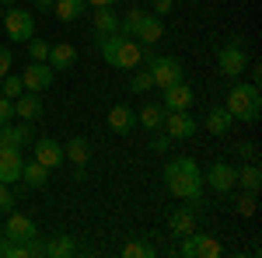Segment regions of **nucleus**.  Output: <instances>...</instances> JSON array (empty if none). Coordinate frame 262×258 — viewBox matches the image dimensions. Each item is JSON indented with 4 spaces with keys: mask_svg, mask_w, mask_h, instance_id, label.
I'll list each match as a JSON object with an SVG mask.
<instances>
[{
    "mask_svg": "<svg viewBox=\"0 0 262 258\" xmlns=\"http://www.w3.org/2000/svg\"><path fill=\"white\" fill-rule=\"evenodd\" d=\"M56 0H35V11H53Z\"/></svg>",
    "mask_w": 262,
    "mask_h": 258,
    "instance_id": "37998d69",
    "label": "nucleus"
},
{
    "mask_svg": "<svg viewBox=\"0 0 262 258\" xmlns=\"http://www.w3.org/2000/svg\"><path fill=\"white\" fill-rule=\"evenodd\" d=\"M14 209V192L11 185H0V213H11Z\"/></svg>",
    "mask_w": 262,
    "mask_h": 258,
    "instance_id": "f704fd0d",
    "label": "nucleus"
},
{
    "mask_svg": "<svg viewBox=\"0 0 262 258\" xmlns=\"http://www.w3.org/2000/svg\"><path fill=\"white\" fill-rule=\"evenodd\" d=\"M168 227H171V234H175V238H185V234H192V230H196V209H189V206H179V209L168 217Z\"/></svg>",
    "mask_w": 262,
    "mask_h": 258,
    "instance_id": "aec40b11",
    "label": "nucleus"
},
{
    "mask_svg": "<svg viewBox=\"0 0 262 258\" xmlns=\"http://www.w3.org/2000/svg\"><path fill=\"white\" fill-rule=\"evenodd\" d=\"M35 143V133H32V122H0V147H28Z\"/></svg>",
    "mask_w": 262,
    "mask_h": 258,
    "instance_id": "f8f14e48",
    "label": "nucleus"
},
{
    "mask_svg": "<svg viewBox=\"0 0 262 258\" xmlns=\"http://www.w3.org/2000/svg\"><path fill=\"white\" fill-rule=\"evenodd\" d=\"M150 87H154L150 74H147V70H133V77H129V91H133V95H147Z\"/></svg>",
    "mask_w": 262,
    "mask_h": 258,
    "instance_id": "7c9ffc66",
    "label": "nucleus"
},
{
    "mask_svg": "<svg viewBox=\"0 0 262 258\" xmlns=\"http://www.w3.org/2000/svg\"><path fill=\"white\" fill-rule=\"evenodd\" d=\"M49 66L53 70H74V63H77V49L70 45V42H56V45H49Z\"/></svg>",
    "mask_w": 262,
    "mask_h": 258,
    "instance_id": "6ab92c4d",
    "label": "nucleus"
},
{
    "mask_svg": "<svg viewBox=\"0 0 262 258\" xmlns=\"http://www.w3.org/2000/svg\"><path fill=\"white\" fill-rule=\"evenodd\" d=\"M161 105L164 112H189V105L196 101V95H192V87L185 84V80H179V84H168V87H161Z\"/></svg>",
    "mask_w": 262,
    "mask_h": 258,
    "instance_id": "9b49d317",
    "label": "nucleus"
},
{
    "mask_svg": "<svg viewBox=\"0 0 262 258\" xmlns=\"http://www.w3.org/2000/svg\"><path fill=\"white\" fill-rule=\"evenodd\" d=\"M11 119H14V101L0 95V122H11Z\"/></svg>",
    "mask_w": 262,
    "mask_h": 258,
    "instance_id": "4c0bfd02",
    "label": "nucleus"
},
{
    "mask_svg": "<svg viewBox=\"0 0 262 258\" xmlns=\"http://www.w3.org/2000/svg\"><path fill=\"white\" fill-rule=\"evenodd\" d=\"M28 56H32V60H46V56H49V42L46 39H28Z\"/></svg>",
    "mask_w": 262,
    "mask_h": 258,
    "instance_id": "72a5a7b5",
    "label": "nucleus"
},
{
    "mask_svg": "<svg viewBox=\"0 0 262 258\" xmlns=\"http://www.w3.org/2000/svg\"><path fill=\"white\" fill-rule=\"evenodd\" d=\"M133 126H137V112H133L129 105H112V108H108V129H112V133L126 136Z\"/></svg>",
    "mask_w": 262,
    "mask_h": 258,
    "instance_id": "a211bd4d",
    "label": "nucleus"
},
{
    "mask_svg": "<svg viewBox=\"0 0 262 258\" xmlns=\"http://www.w3.org/2000/svg\"><path fill=\"white\" fill-rule=\"evenodd\" d=\"M164 122V105H143L140 112H137V126H143V129H150V133H158Z\"/></svg>",
    "mask_w": 262,
    "mask_h": 258,
    "instance_id": "5701e85b",
    "label": "nucleus"
},
{
    "mask_svg": "<svg viewBox=\"0 0 262 258\" xmlns=\"http://www.w3.org/2000/svg\"><path fill=\"white\" fill-rule=\"evenodd\" d=\"M4 32H7V39L14 42H28L35 35V18L28 14V11H21V7H11V11H4Z\"/></svg>",
    "mask_w": 262,
    "mask_h": 258,
    "instance_id": "0eeeda50",
    "label": "nucleus"
},
{
    "mask_svg": "<svg viewBox=\"0 0 262 258\" xmlns=\"http://www.w3.org/2000/svg\"><path fill=\"white\" fill-rule=\"evenodd\" d=\"M35 160H39L42 168H60L63 160V143H56V139H49V136H42V139H35Z\"/></svg>",
    "mask_w": 262,
    "mask_h": 258,
    "instance_id": "2eb2a0df",
    "label": "nucleus"
},
{
    "mask_svg": "<svg viewBox=\"0 0 262 258\" xmlns=\"http://www.w3.org/2000/svg\"><path fill=\"white\" fill-rule=\"evenodd\" d=\"M21 168L25 160L18 147H0V185H14L21 178Z\"/></svg>",
    "mask_w": 262,
    "mask_h": 258,
    "instance_id": "4468645a",
    "label": "nucleus"
},
{
    "mask_svg": "<svg viewBox=\"0 0 262 258\" xmlns=\"http://www.w3.org/2000/svg\"><path fill=\"white\" fill-rule=\"evenodd\" d=\"M77 251V241L70 238V234H56L53 241H46V255L49 258H67Z\"/></svg>",
    "mask_w": 262,
    "mask_h": 258,
    "instance_id": "a878e982",
    "label": "nucleus"
},
{
    "mask_svg": "<svg viewBox=\"0 0 262 258\" xmlns=\"http://www.w3.org/2000/svg\"><path fill=\"white\" fill-rule=\"evenodd\" d=\"M217 66H221V74H224V77H242V74H245V66H248V56H245L242 39L227 42L221 53H217Z\"/></svg>",
    "mask_w": 262,
    "mask_h": 258,
    "instance_id": "6e6552de",
    "label": "nucleus"
},
{
    "mask_svg": "<svg viewBox=\"0 0 262 258\" xmlns=\"http://www.w3.org/2000/svg\"><path fill=\"white\" fill-rule=\"evenodd\" d=\"M147 74L154 80V87H168V84L185 80V66H182L175 56H154V60L147 63Z\"/></svg>",
    "mask_w": 262,
    "mask_h": 258,
    "instance_id": "20e7f679",
    "label": "nucleus"
},
{
    "mask_svg": "<svg viewBox=\"0 0 262 258\" xmlns=\"http://www.w3.org/2000/svg\"><path fill=\"white\" fill-rule=\"evenodd\" d=\"M234 185H242L245 192H259V185H262L259 164H255V160H252V164H245L242 171H238V178H234Z\"/></svg>",
    "mask_w": 262,
    "mask_h": 258,
    "instance_id": "cd10ccee",
    "label": "nucleus"
},
{
    "mask_svg": "<svg viewBox=\"0 0 262 258\" xmlns=\"http://www.w3.org/2000/svg\"><path fill=\"white\" fill-rule=\"evenodd\" d=\"M0 95L4 98H18V95H25V84H21V77L18 74H7V77H0Z\"/></svg>",
    "mask_w": 262,
    "mask_h": 258,
    "instance_id": "c756f323",
    "label": "nucleus"
},
{
    "mask_svg": "<svg viewBox=\"0 0 262 258\" xmlns=\"http://www.w3.org/2000/svg\"><path fill=\"white\" fill-rule=\"evenodd\" d=\"M98 49H101V60L108 66H119V70H137L143 63V45L129 35H101L98 39Z\"/></svg>",
    "mask_w": 262,
    "mask_h": 258,
    "instance_id": "f03ea898",
    "label": "nucleus"
},
{
    "mask_svg": "<svg viewBox=\"0 0 262 258\" xmlns=\"http://www.w3.org/2000/svg\"><path fill=\"white\" fill-rule=\"evenodd\" d=\"M84 4H88V7H112L116 0H84Z\"/></svg>",
    "mask_w": 262,
    "mask_h": 258,
    "instance_id": "79ce46f5",
    "label": "nucleus"
},
{
    "mask_svg": "<svg viewBox=\"0 0 262 258\" xmlns=\"http://www.w3.org/2000/svg\"><path fill=\"white\" fill-rule=\"evenodd\" d=\"M91 11H95L91 21H95V32L98 35H116L119 32V14L112 7H91Z\"/></svg>",
    "mask_w": 262,
    "mask_h": 258,
    "instance_id": "412c9836",
    "label": "nucleus"
},
{
    "mask_svg": "<svg viewBox=\"0 0 262 258\" xmlns=\"http://www.w3.org/2000/svg\"><path fill=\"white\" fill-rule=\"evenodd\" d=\"M53 11H56V18H60V21H77V18H84L88 4H84V0H56Z\"/></svg>",
    "mask_w": 262,
    "mask_h": 258,
    "instance_id": "bb28decb",
    "label": "nucleus"
},
{
    "mask_svg": "<svg viewBox=\"0 0 262 258\" xmlns=\"http://www.w3.org/2000/svg\"><path fill=\"white\" fill-rule=\"evenodd\" d=\"M53 77H56V70L46 60H32L21 70V84H25V91H32V95H46V91L53 87Z\"/></svg>",
    "mask_w": 262,
    "mask_h": 258,
    "instance_id": "39448f33",
    "label": "nucleus"
},
{
    "mask_svg": "<svg viewBox=\"0 0 262 258\" xmlns=\"http://www.w3.org/2000/svg\"><path fill=\"white\" fill-rule=\"evenodd\" d=\"M35 234H39V227H35V220H32V217H25V213H11V217H7V227H4V238H7V241L28 244Z\"/></svg>",
    "mask_w": 262,
    "mask_h": 258,
    "instance_id": "ddd939ff",
    "label": "nucleus"
},
{
    "mask_svg": "<svg viewBox=\"0 0 262 258\" xmlns=\"http://www.w3.org/2000/svg\"><path fill=\"white\" fill-rule=\"evenodd\" d=\"M133 39L140 42V45H158V42L164 39V21L158 18V14H150L147 11V18L140 21V28H137V35Z\"/></svg>",
    "mask_w": 262,
    "mask_h": 258,
    "instance_id": "dca6fc26",
    "label": "nucleus"
},
{
    "mask_svg": "<svg viewBox=\"0 0 262 258\" xmlns=\"http://www.w3.org/2000/svg\"><path fill=\"white\" fill-rule=\"evenodd\" d=\"M0 4H4V7H18V0H0Z\"/></svg>",
    "mask_w": 262,
    "mask_h": 258,
    "instance_id": "c03bdc74",
    "label": "nucleus"
},
{
    "mask_svg": "<svg viewBox=\"0 0 262 258\" xmlns=\"http://www.w3.org/2000/svg\"><path fill=\"white\" fill-rule=\"evenodd\" d=\"M224 248H221V241L217 238H210V234H185L182 238V244H179V255H185V258H217Z\"/></svg>",
    "mask_w": 262,
    "mask_h": 258,
    "instance_id": "423d86ee",
    "label": "nucleus"
},
{
    "mask_svg": "<svg viewBox=\"0 0 262 258\" xmlns=\"http://www.w3.org/2000/svg\"><path fill=\"white\" fill-rule=\"evenodd\" d=\"M122 255H126V258H154L158 251H154L147 241H129V244L122 248Z\"/></svg>",
    "mask_w": 262,
    "mask_h": 258,
    "instance_id": "2f4dec72",
    "label": "nucleus"
},
{
    "mask_svg": "<svg viewBox=\"0 0 262 258\" xmlns=\"http://www.w3.org/2000/svg\"><path fill=\"white\" fill-rule=\"evenodd\" d=\"M234 150H238V157H248V160H255V157H259V147H255L252 139H245V143H238Z\"/></svg>",
    "mask_w": 262,
    "mask_h": 258,
    "instance_id": "c9c22d12",
    "label": "nucleus"
},
{
    "mask_svg": "<svg viewBox=\"0 0 262 258\" xmlns=\"http://www.w3.org/2000/svg\"><path fill=\"white\" fill-rule=\"evenodd\" d=\"M234 122H255L262 112V95L255 84H231V91H227V105H224Z\"/></svg>",
    "mask_w": 262,
    "mask_h": 258,
    "instance_id": "7ed1b4c3",
    "label": "nucleus"
},
{
    "mask_svg": "<svg viewBox=\"0 0 262 258\" xmlns=\"http://www.w3.org/2000/svg\"><path fill=\"white\" fill-rule=\"evenodd\" d=\"M150 150H158V154L171 150V136H168V133H158V136L150 139Z\"/></svg>",
    "mask_w": 262,
    "mask_h": 258,
    "instance_id": "e433bc0d",
    "label": "nucleus"
},
{
    "mask_svg": "<svg viewBox=\"0 0 262 258\" xmlns=\"http://www.w3.org/2000/svg\"><path fill=\"white\" fill-rule=\"evenodd\" d=\"M63 157H70L77 168H84V164L91 160V143H88L84 136H74L67 147H63Z\"/></svg>",
    "mask_w": 262,
    "mask_h": 258,
    "instance_id": "393cba45",
    "label": "nucleus"
},
{
    "mask_svg": "<svg viewBox=\"0 0 262 258\" xmlns=\"http://www.w3.org/2000/svg\"><path fill=\"white\" fill-rule=\"evenodd\" d=\"M14 119H25V122H39L42 119V95H18L14 98Z\"/></svg>",
    "mask_w": 262,
    "mask_h": 258,
    "instance_id": "f3484780",
    "label": "nucleus"
},
{
    "mask_svg": "<svg viewBox=\"0 0 262 258\" xmlns=\"http://www.w3.org/2000/svg\"><path fill=\"white\" fill-rule=\"evenodd\" d=\"M161 129H164L171 139H192L196 133H200V122L192 119L189 112H164Z\"/></svg>",
    "mask_w": 262,
    "mask_h": 258,
    "instance_id": "9d476101",
    "label": "nucleus"
},
{
    "mask_svg": "<svg viewBox=\"0 0 262 258\" xmlns=\"http://www.w3.org/2000/svg\"><path fill=\"white\" fill-rule=\"evenodd\" d=\"M234 178H238V168H234V164H227V160H213V164L206 168V175H203V185H210L213 192L227 196V192L234 189Z\"/></svg>",
    "mask_w": 262,
    "mask_h": 258,
    "instance_id": "1a4fd4ad",
    "label": "nucleus"
},
{
    "mask_svg": "<svg viewBox=\"0 0 262 258\" xmlns=\"http://www.w3.org/2000/svg\"><path fill=\"white\" fill-rule=\"evenodd\" d=\"M21 178L28 189H46L49 185V168H42L39 160H28L25 168H21Z\"/></svg>",
    "mask_w": 262,
    "mask_h": 258,
    "instance_id": "b1692460",
    "label": "nucleus"
},
{
    "mask_svg": "<svg viewBox=\"0 0 262 258\" xmlns=\"http://www.w3.org/2000/svg\"><path fill=\"white\" fill-rule=\"evenodd\" d=\"M7 74H11V49L0 45V77H7Z\"/></svg>",
    "mask_w": 262,
    "mask_h": 258,
    "instance_id": "58836bf2",
    "label": "nucleus"
},
{
    "mask_svg": "<svg viewBox=\"0 0 262 258\" xmlns=\"http://www.w3.org/2000/svg\"><path fill=\"white\" fill-rule=\"evenodd\" d=\"M203 126H206L213 136H224V133L234 126V115H231L227 108H210V112H206V119H203Z\"/></svg>",
    "mask_w": 262,
    "mask_h": 258,
    "instance_id": "4be33fe9",
    "label": "nucleus"
},
{
    "mask_svg": "<svg viewBox=\"0 0 262 258\" xmlns=\"http://www.w3.org/2000/svg\"><path fill=\"white\" fill-rule=\"evenodd\" d=\"M234 213L238 217H255V192H245L234 199Z\"/></svg>",
    "mask_w": 262,
    "mask_h": 258,
    "instance_id": "473e14b6",
    "label": "nucleus"
},
{
    "mask_svg": "<svg viewBox=\"0 0 262 258\" xmlns=\"http://www.w3.org/2000/svg\"><path fill=\"white\" fill-rule=\"evenodd\" d=\"M245 70H248V77H252L248 84H255V87H259V80H262V70H259V66H245Z\"/></svg>",
    "mask_w": 262,
    "mask_h": 258,
    "instance_id": "a19ab883",
    "label": "nucleus"
},
{
    "mask_svg": "<svg viewBox=\"0 0 262 258\" xmlns=\"http://www.w3.org/2000/svg\"><path fill=\"white\" fill-rule=\"evenodd\" d=\"M154 11H158V18H164L171 11V0H154Z\"/></svg>",
    "mask_w": 262,
    "mask_h": 258,
    "instance_id": "ea45409f",
    "label": "nucleus"
},
{
    "mask_svg": "<svg viewBox=\"0 0 262 258\" xmlns=\"http://www.w3.org/2000/svg\"><path fill=\"white\" fill-rule=\"evenodd\" d=\"M143 18H147V11H143V7H129V14H126V18H119V35H129V39H133Z\"/></svg>",
    "mask_w": 262,
    "mask_h": 258,
    "instance_id": "c85d7f7f",
    "label": "nucleus"
},
{
    "mask_svg": "<svg viewBox=\"0 0 262 258\" xmlns=\"http://www.w3.org/2000/svg\"><path fill=\"white\" fill-rule=\"evenodd\" d=\"M164 189L182 202H196L203 206V171L192 157H171L161 171Z\"/></svg>",
    "mask_w": 262,
    "mask_h": 258,
    "instance_id": "f257e3e1",
    "label": "nucleus"
},
{
    "mask_svg": "<svg viewBox=\"0 0 262 258\" xmlns=\"http://www.w3.org/2000/svg\"><path fill=\"white\" fill-rule=\"evenodd\" d=\"M4 11H7V7H4V4H0V18H4Z\"/></svg>",
    "mask_w": 262,
    "mask_h": 258,
    "instance_id": "a18cd8bd",
    "label": "nucleus"
}]
</instances>
